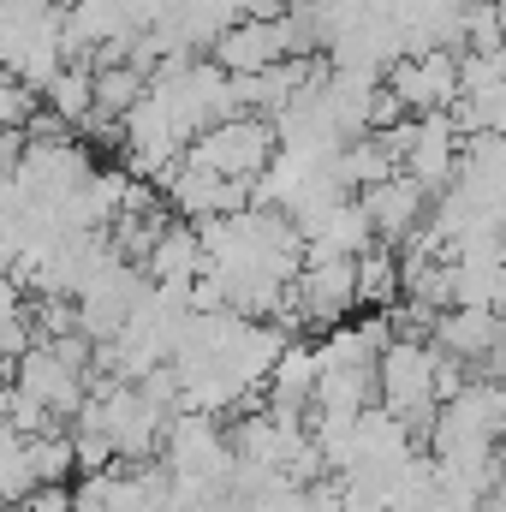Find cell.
<instances>
[{
    "label": "cell",
    "instance_id": "cell-1",
    "mask_svg": "<svg viewBox=\"0 0 506 512\" xmlns=\"http://www.w3.org/2000/svg\"><path fill=\"white\" fill-rule=\"evenodd\" d=\"M185 161L203 167V173H221V179H245V185H256V179L280 161V126L262 120V114H239V120L215 126L209 137H197V143L185 149Z\"/></svg>",
    "mask_w": 506,
    "mask_h": 512
},
{
    "label": "cell",
    "instance_id": "cell-2",
    "mask_svg": "<svg viewBox=\"0 0 506 512\" xmlns=\"http://www.w3.org/2000/svg\"><path fill=\"white\" fill-rule=\"evenodd\" d=\"M292 304H298V328H310L322 340L334 328H346L358 310V256H304Z\"/></svg>",
    "mask_w": 506,
    "mask_h": 512
},
{
    "label": "cell",
    "instance_id": "cell-3",
    "mask_svg": "<svg viewBox=\"0 0 506 512\" xmlns=\"http://www.w3.org/2000/svg\"><path fill=\"white\" fill-rule=\"evenodd\" d=\"M387 90L405 102L411 120H429V114H453L465 84H459V54L453 48H435V54H411L399 66H387Z\"/></svg>",
    "mask_w": 506,
    "mask_h": 512
},
{
    "label": "cell",
    "instance_id": "cell-4",
    "mask_svg": "<svg viewBox=\"0 0 506 512\" xmlns=\"http://www.w3.org/2000/svg\"><path fill=\"white\" fill-rule=\"evenodd\" d=\"M12 387H18L24 399H36L42 411H54L60 423H78V417H84V405H90V376L66 370V364L54 358V346H48V340L12 364Z\"/></svg>",
    "mask_w": 506,
    "mask_h": 512
},
{
    "label": "cell",
    "instance_id": "cell-5",
    "mask_svg": "<svg viewBox=\"0 0 506 512\" xmlns=\"http://www.w3.org/2000/svg\"><path fill=\"white\" fill-rule=\"evenodd\" d=\"M209 60H215V66H227L233 78H256V72L286 66V60H292L286 12H280V18H239V24L215 42V54H209Z\"/></svg>",
    "mask_w": 506,
    "mask_h": 512
},
{
    "label": "cell",
    "instance_id": "cell-6",
    "mask_svg": "<svg viewBox=\"0 0 506 512\" xmlns=\"http://www.w3.org/2000/svg\"><path fill=\"white\" fill-rule=\"evenodd\" d=\"M364 209H370V221H376L381 245H411L423 227H429V209H435V197L411 179V173H393L387 185H376V191H364Z\"/></svg>",
    "mask_w": 506,
    "mask_h": 512
},
{
    "label": "cell",
    "instance_id": "cell-7",
    "mask_svg": "<svg viewBox=\"0 0 506 512\" xmlns=\"http://www.w3.org/2000/svg\"><path fill=\"white\" fill-rule=\"evenodd\" d=\"M143 274H149L155 286H197V280L209 274V251H203V233H197L191 221H173V227L161 233V245L149 251Z\"/></svg>",
    "mask_w": 506,
    "mask_h": 512
},
{
    "label": "cell",
    "instance_id": "cell-8",
    "mask_svg": "<svg viewBox=\"0 0 506 512\" xmlns=\"http://www.w3.org/2000/svg\"><path fill=\"white\" fill-rule=\"evenodd\" d=\"M393 304H405V262L393 245H376V251L358 256V310L381 316Z\"/></svg>",
    "mask_w": 506,
    "mask_h": 512
},
{
    "label": "cell",
    "instance_id": "cell-9",
    "mask_svg": "<svg viewBox=\"0 0 506 512\" xmlns=\"http://www.w3.org/2000/svg\"><path fill=\"white\" fill-rule=\"evenodd\" d=\"M42 102H48V114H60L66 126L84 137V131L96 126V66H78V60H72V66L42 90Z\"/></svg>",
    "mask_w": 506,
    "mask_h": 512
},
{
    "label": "cell",
    "instance_id": "cell-10",
    "mask_svg": "<svg viewBox=\"0 0 506 512\" xmlns=\"http://www.w3.org/2000/svg\"><path fill=\"white\" fill-rule=\"evenodd\" d=\"M36 489H42V483H36V471H30V435L0 429V495H6V507H24Z\"/></svg>",
    "mask_w": 506,
    "mask_h": 512
},
{
    "label": "cell",
    "instance_id": "cell-11",
    "mask_svg": "<svg viewBox=\"0 0 506 512\" xmlns=\"http://www.w3.org/2000/svg\"><path fill=\"white\" fill-rule=\"evenodd\" d=\"M501 48H506L501 0H471L465 6V54H501Z\"/></svg>",
    "mask_w": 506,
    "mask_h": 512
},
{
    "label": "cell",
    "instance_id": "cell-12",
    "mask_svg": "<svg viewBox=\"0 0 506 512\" xmlns=\"http://www.w3.org/2000/svg\"><path fill=\"white\" fill-rule=\"evenodd\" d=\"M42 114V90H30L24 78H6L0 84V126L6 131H30Z\"/></svg>",
    "mask_w": 506,
    "mask_h": 512
},
{
    "label": "cell",
    "instance_id": "cell-13",
    "mask_svg": "<svg viewBox=\"0 0 506 512\" xmlns=\"http://www.w3.org/2000/svg\"><path fill=\"white\" fill-rule=\"evenodd\" d=\"M72 512H114V501H108V471L72 483Z\"/></svg>",
    "mask_w": 506,
    "mask_h": 512
},
{
    "label": "cell",
    "instance_id": "cell-14",
    "mask_svg": "<svg viewBox=\"0 0 506 512\" xmlns=\"http://www.w3.org/2000/svg\"><path fill=\"white\" fill-rule=\"evenodd\" d=\"M501 54H506V48H501Z\"/></svg>",
    "mask_w": 506,
    "mask_h": 512
}]
</instances>
